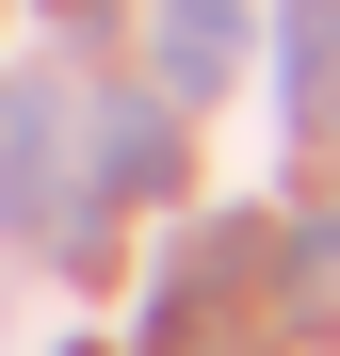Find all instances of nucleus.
Instances as JSON below:
<instances>
[{"label": "nucleus", "mask_w": 340, "mask_h": 356, "mask_svg": "<svg viewBox=\"0 0 340 356\" xmlns=\"http://www.w3.org/2000/svg\"><path fill=\"white\" fill-rule=\"evenodd\" d=\"M243 65V0H162V97H227Z\"/></svg>", "instance_id": "f257e3e1"}, {"label": "nucleus", "mask_w": 340, "mask_h": 356, "mask_svg": "<svg viewBox=\"0 0 340 356\" xmlns=\"http://www.w3.org/2000/svg\"><path fill=\"white\" fill-rule=\"evenodd\" d=\"M49 130H65V97L49 81H0V227L49 195Z\"/></svg>", "instance_id": "f03ea898"}, {"label": "nucleus", "mask_w": 340, "mask_h": 356, "mask_svg": "<svg viewBox=\"0 0 340 356\" xmlns=\"http://www.w3.org/2000/svg\"><path fill=\"white\" fill-rule=\"evenodd\" d=\"M292 130H340V0L292 17Z\"/></svg>", "instance_id": "7ed1b4c3"}]
</instances>
